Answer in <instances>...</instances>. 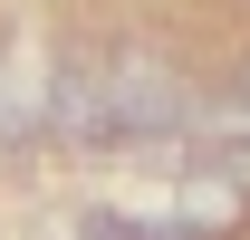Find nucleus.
I'll return each instance as SVG.
<instances>
[{"mask_svg":"<svg viewBox=\"0 0 250 240\" xmlns=\"http://www.w3.org/2000/svg\"><path fill=\"white\" fill-rule=\"evenodd\" d=\"M192 125V87L154 58H106V144H154Z\"/></svg>","mask_w":250,"mask_h":240,"instance_id":"nucleus-1","label":"nucleus"},{"mask_svg":"<svg viewBox=\"0 0 250 240\" xmlns=\"http://www.w3.org/2000/svg\"><path fill=\"white\" fill-rule=\"evenodd\" d=\"M39 125L67 135V144H106V58H96V48H67L58 58V87L39 106Z\"/></svg>","mask_w":250,"mask_h":240,"instance_id":"nucleus-2","label":"nucleus"},{"mask_svg":"<svg viewBox=\"0 0 250 240\" xmlns=\"http://www.w3.org/2000/svg\"><path fill=\"white\" fill-rule=\"evenodd\" d=\"M202 173H221V182L250 202V135H212V144H202Z\"/></svg>","mask_w":250,"mask_h":240,"instance_id":"nucleus-3","label":"nucleus"},{"mask_svg":"<svg viewBox=\"0 0 250 240\" xmlns=\"http://www.w3.org/2000/svg\"><path fill=\"white\" fill-rule=\"evenodd\" d=\"M0 154H10V125H0Z\"/></svg>","mask_w":250,"mask_h":240,"instance_id":"nucleus-4","label":"nucleus"}]
</instances>
